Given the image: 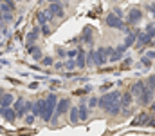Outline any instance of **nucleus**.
Masks as SVG:
<instances>
[{
    "label": "nucleus",
    "mask_w": 155,
    "mask_h": 136,
    "mask_svg": "<svg viewBox=\"0 0 155 136\" xmlns=\"http://www.w3.org/2000/svg\"><path fill=\"white\" fill-rule=\"evenodd\" d=\"M137 37H139V29H137V31H130V33L126 35L124 45H126V47H132V45H135V42H137Z\"/></svg>",
    "instance_id": "f3484780"
},
{
    "label": "nucleus",
    "mask_w": 155,
    "mask_h": 136,
    "mask_svg": "<svg viewBox=\"0 0 155 136\" xmlns=\"http://www.w3.org/2000/svg\"><path fill=\"white\" fill-rule=\"evenodd\" d=\"M69 122L71 124H79V111H78V107L74 105V107H71V111H69Z\"/></svg>",
    "instance_id": "412c9836"
},
{
    "label": "nucleus",
    "mask_w": 155,
    "mask_h": 136,
    "mask_svg": "<svg viewBox=\"0 0 155 136\" xmlns=\"http://www.w3.org/2000/svg\"><path fill=\"white\" fill-rule=\"evenodd\" d=\"M150 42H152V38H150L146 33L139 31V40L135 42V47H137V49H143V47H144V44H150Z\"/></svg>",
    "instance_id": "2eb2a0df"
},
{
    "label": "nucleus",
    "mask_w": 155,
    "mask_h": 136,
    "mask_svg": "<svg viewBox=\"0 0 155 136\" xmlns=\"http://www.w3.org/2000/svg\"><path fill=\"white\" fill-rule=\"evenodd\" d=\"M150 38H155V26L153 24H150V26H146V31H144Z\"/></svg>",
    "instance_id": "393cba45"
},
{
    "label": "nucleus",
    "mask_w": 155,
    "mask_h": 136,
    "mask_svg": "<svg viewBox=\"0 0 155 136\" xmlns=\"http://www.w3.org/2000/svg\"><path fill=\"white\" fill-rule=\"evenodd\" d=\"M0 116H2L5 122H9V124H13V122L16 120V113H15L13 107H11V109H0Z\"/></svg>",
    "instance_id": "ddd939ff"
},
{
    "label": "nucleus",
    "mask_w": 155,
    "mask_h": 136,
    "mask_svg": "<svg viewBox=\"0 0 155 136\" xmlns=\"http://www.w3.org/2000/svg\"><path fill=\"white\" fill-rule=\"evenodd\" d=\"M38 35H40L38 27H35L33 31H29V33H27V38H25V40H27V45H31V42H35V40L38 38Z\"/></svg>",
    "instance_id": "b1692460"
},
{
    "label": "nucleus",
    "mask_w": 155,
    "mask_h": 136,
    "mask_svg": "<svg viewBox=\"0 0 155 136\" xmlns=\"http://www.w3.org/2000/svg\"><path fill=\"white\" fill-rule=\"evenodd\" d=\"M78 54H79V49H71V51H67V56H69V60H76L78 58Z\"/></svg>",
    "instance_id": "a878e982"
},
{
    "label": "nucleus",
    "mask_w": 155,
    "mask_h": 136,
    "mask_svg": "<svg viewBox=\"0 0 155 136\" xmlns=\"http://www.w3.org/2000/svg\"><path fill=\"white\" fill-rule=\"evenodd\" d=\"M65 67H67V69H74V67H76V60H67V62H65Z\"/></svg>",
    "instance_id": "7c9ffc66"
},
{
    "label": "nucleus",
    "mask_w": 155,
    "mask_h": 136,
    "mask_svg": "<svg viewBox=\"0 0 155 136\" xmlns=\"http://www.w3.org/2000/svg\"><path fill=\"white\" fill-rule=\"evenodd\" d=\"M139 102H141L143 105H152V103H153V91L150 89L148 85H144V89H143V94H141Z\"/></svg>",
    "instance_id": "0eeeda50"
},
{
    "label": "nucleus",
    "mask_w": 155,
    "mask_h": 136,
    "mask_svg": "<svg viewBox=\"0 0 155 136\" xmlns=\"http://www.w3.org/2000/svg\"><path fill=\"white\" fill-rule=\"evenodd\" d=\"M148 127H155V118H153V116H152V120L148 122Z\"/></svg>",
    "instance_id": "e433bc0d"
},
{
    "label": "nucleus",
    "mask_w": 155,
    "mask_h": 136,
    "mask_svg": "<svg viewBox=\"0 0 155 136\" xmlns=\"http://www.w3.org/2000/svg\"><path fill=\"white\" fill-rule=\"evenodd\" d=\"M40 31H41V35H45V37H49V35H51V27H49V26H41V27H40Z\"/></svg>",
    "instance_id": "c85d7f7f"
},
{
    "label": "nucleus",
    "mask_w": 155,
    "mask_h": 136,
    "mask_svg": "<svg viewBox=\"0 0 155 136\" xmlns=\"http://www.w3.org/2000/svg\"><path fill=\"white\" fill-rule=\"evenodd\" d=\"M99 105V98H96V96H92L90 100H88V107L92 109V107H97Z\"/></svg>",
    "instance_id": "bb28decb"
},
{
    "label": "nucleus",
    "mask_w": 155,
    "mask_h": 136,
    "mask_svg": "<svg viewBox=\"0 0 155 136\" xmlns=\"http://www.w3.org/2000/svg\"><path fill=\"white\" fill-rule=\"evenodd\" d=\"M25 103H27V100H25L24 96H18V98H16V102H15V107H13V109H15V113H16V116H18V118H22V116L27 113V111H25Z\"/></svg>",
    "instance_id": "423d86ee"
},
{
    "label": "nucleus",
    "mask_w": 155,
    "mask_h": 136,
    "mask_svg": "<svg viewBox=\"0 0 155 136\" xmlns=\"http://www.w3.org/2000/svg\"><path fill=\"white\" fill-rule=\"evenodd\" d=\"M56 105H58V96L54 92L47 94L45 98V107H43V113H41V120L43 122H51L52 114L56 113Z\"/></svg>",
    "instance_id": "f257e3e1"
},
{
    "label": "nucleus",
    "mask_w": 155,
    "mask_h": 136,
    "mask_svg": "<svg viewBox=\"0 0 155 136\" xmlns=\"http://www.w3.org/2000/svg\"><path fill=\"white\" fill-rule=\"evenodd\" d=\"M126 49H128V47H126V45H124V44H121V45H117V47H116V51H117V53H119V54H123V53H124Z\"/></svg>",
    "instance_id": "2f4dec72"
},
{
    "label": "nucleus",
    "mask_w": 155,
    "mask_h": 136,
    "mask_svg": "<svg viewBox=\"0 0 155 136\" xmlns=\"http://www.w3.org/2000/svg\"><path fill=\"white\" fill-rule=\"evenodd\" d=\"M144 85H146V82H143V80H135V82L130 85V94H132V96H137V98H141Z\"/></svg>",
    "instance_id": "6e6552de"
},
{
    "label": "nucleus",
    "mask_w": 155,
    "mask_h": 136,
    "mask_svg": "<svg viewBox=\"0 0 155 136\" xmlns=\"http://www.w3.org/2000/svg\"><path fill=\"white\" fill-rule=\"evenodd\" d=\"M141 64H143V65H146V67H150V65H152V60H148L146 56H143V58H141Z\"/></svg>",
    "instance_id": "473e14b6"
},
{
    "label": "nucleus",
    "mask_w": 155,
    "mask_h": 136,
    "mask_svg": "<svg viewBox=\"0 0 155 136\" xmlns=\"http://www.w3.org/2000/svg\"><path fill=\"white\" fill-rule=\"evenodd\" d=\"M51 18H52V15L49 13V9L40 11V13H38V24H40V27H41V26H49Z\"/></svg>",
    "instance_id": "4468645a"
},
{
    "label": "nucleus",
    "mask_w": 155,
    "mask_h": 136,
    "mask_svg": "<svg viewBox=\"0 0 155 136\" xmlns=\"http://www.w3.org/2000/svg\"><path fill=\"white\" fill-rule=\"evenodd\" d=\"M56 53H58L60 56H67V51H65L63 47H58V49H56Z\"/></svg>",
    "instance_id": "72a5a7b5"
},
{
    "label": "nucleus",
    "mask_w": 155,
    "mask_h": 136,
    "mask_svg": "<svg viewBox=\"0 0 155 136\" xmlns=\"http://www.w3.org/2000/svg\"><path fill=\"white\" fill-rule=\"evenodd\" d=\"M27 53H31L35 60H41V58H43V56H41L40 47H36V45H27Z\"/></svg>",
    "instance_id": "4be33fe9"
},
{
    "label": "nucleus",
    "mask_w": 155,
    "mask_h": 136,
    "mask_svg": "<svg viewBox=\"0 0 155 136\" xmlns=\"http://www.w3.org/2000/svg\"><path fill=\"white\" fill-rule=\"evenodd\" d=\"M65 111H71V100L69 98H61L60 102H58V105H56V116H60V114H63Z\"/></svg>",
    "instance_id": "9b49d317"
},
{
    "label": "nucleus",
    "mask_w": 155,
    "mask_h": 136,
    "mask_svg": "<svg viewBox=\"0 0 155 136\" xmlns=\"http://www.w3.org/2000/svg\"><path fill=\"white\" fill-rule=\"evenodd\" d=\"M11 103H15V96L11 92H4L0 98V109H11Z\"/></svg>",
    "instance_id": "f8f14e48"
},
{
    "label": "nucleus",
    "mask_w": 155,
    "mask_h": 136,
    "mask_svg": "<svg viewBox=\"0 0 155 136\" xmlns=\"http://www.w3.org/2000/svg\"><path fill=\"white\" fill-rule=\"evenodd\" d=\"M121 102V92L119 91H110V92H105L101 98H99V107L107 113L112 105H116Z\"/></svg>",
    "instance_id": "f03ea898"
},
{
    "label": "nucleus",
    "mask_w": 155,
    "mask_h": 136,
    "mask_svg": "<svg viewBox=\"0 0 155 136\" xmlns=\"http://www.w3.org/2000/svg\"><path fill=\"white\" fill-rule=\"evenodd\" d=\"M132 102H134V96L130 94V91L121 94V109H123V113H128V109L132 107Z\"/></svg>",
    "instance_id": "9d476101"
},
{
    "label": "nucleus",
    "mask_w": 155,
    "mask_h": 136,
    "mask_svg": "<svg viewBox=\"0 0 155 136\" xmlns=\"http://www.w3.org/2000/svg\"><path fill=\"white\" fill-rule=\"evenodd\" d=\"M41 64H43V65H52V58H51V56H43V58H41Z\"/></svg>",
    "instance_id": "c756f323"
},
{
    "label": "nucleus",
    "mask_w": 155,
    "mask_h": 136,
    "mask_svg": "<svg viewBox=\"0 0 155 136\" xmlns=\"http://www.w3.org/2000/svg\"><path fill=\"white\" fill-rule=\"evenodd\" d=\"M128 24L130 26H137L141 20H143V9H139V7H132L130 11H128Z\"/></svg>",
    "instance_id": "39448f33"
},
{
    "label": "nucleus",
    "mask_w": 155,
    "mask_h": 136,
    "mask_svg": "<svg viewBox=\"0 0 155 136\" xmlns=\"http://www.w3.org/2000/svg\"><path fill=\"white\" fill-rule=\"evenodd\" d=\"M35 120H36V116H35L33 113H29V114L25 116V124H27V125H33V124H35Z\"/></svg>",
    "instance_id": "cd10ccee"
},
{
    "label": "nucleus",
    "mask_w": 155,
    "mask_h": 136,
    "mask_svg": "<svg viewBox=\"0 0 155 136\" xmlns=\"http://www.w3.org/2000/svg\"><path fill=\"white\" fill-rule=\"evenodd\" d=\"M49 13L52 15V18L56 16V18H61L63 16V5L60 4V2H52V4H49Z\"/></svg>",
    "instance_id": "1a4fd4ad"
},
{
    "label": "nucleus",
    "mask_w": 155,
    "mask_h": 136,
    "mask_svg": "<svg viewBox=\"0 0 155 136\" xmlns=\"http://www.w3.org/2000/svg\"><path fill=\"white\" fill-rule=\"evenodd\" d=\"M54 67L60 71V69H63V67H65V64H61V62H60V64H54Z\"/></svg>",
    "instance_id": "c9c22d12"
},
{
    "label": "nucleus",
    "mask_w": 155,
    "mask_h": 136,
    "mask_svg": "<svg viewBox=\"0 0 155 136\" xmlns=\"http://www.w3.org/2000/svg\"><path fill=\"white\" fill-rule=\"evenodd\" d=\"M144 56H146L148 60H152V58H155V51H148V53H146Z\"/></svg>",
    "instance_id": "f704fd0d"
},
{
    "label": "nucleus",
    "mask_w": 155,
    "mask_h": 136,
    "mask_svg": "<svg viewBox=\"0 0 155 136\" xmlns=\"http://www.w3.org/2000/svg\"><path fill=\"white\" fill-rule=\"evenodd\" d=\"M78 111H79V122L88 120V105L87 103H79L78 105Z\"/></svg>",
    "instance_id": "aec40b11"
},
{
    "label": "nucleus",
    "mask_w": 155,
    "mask_h": 136,
    "mask_svg": "<svg viewBox=\"0 0 155 136\" xmlns=\"http://www.w3.org/2000/svg\"><path fill=\"white\" fill-rule=\"evenodd\" d=\"M152 7H153V9H155V4H152Z\"/></svg>",
    "instance_id": "ea45409f"
},
{
    "label": "nucleus",
    "mask_w": 155,
    "mask_h": 136,
    "mask_svg": "<svg viewBox=\"0 0 155 136\" xmlns=\"http://www.w3.org/2000/svg\"><path fill=\"white\" fill-rule=\"evenodd\" d=\"M90 91H92V85H87V87L83 89V92H90Z\"/></svg>",
    "instance_id": "4c0bfd02"
},
{
    "label": "nucleus",
    "mask_w": 155,
    "mask_h": 136,
    "mask_svg": "<svg viewBox=\"0 0 155 136\" xmlns=\"http://www.w3.org/2000/svg\"><path fill=\"white\" fill-rule=\"evenodd\" d=\"M43 107H45V100H36V102H33V114H35V116H41Z\"/></svg>",
    "instance_id": "a211bd4d"
},
{
    "label": "nucleus",
    "mask_w": 155,
    "mask_h": 136,
    "mask_svg": "<svg viewBox=\"0 0 155 136\" xmlns=\"http://www.w3.org/2000/svg\"><path fill=\"white\" fill-rule=\"evenodd\" d=\"M76 67H79V69L87 67V56H85V53L81 49H79V54H78V58H76Z\"/></svg>",
    "instance_id": "5701e85b"
},
{
    "label": "nucleus",
    "mask_w": 155,
    "mask_h": 136,
    "mask_svg": "<svg viewBox=\"0 0 155 136\" xmlns=\"http://www.w3.org/2000/svg\"><path fill=\"white\" fill-rule=\"evenodd\" d=\"M81 42L92 45V27H85V29H83V33H81Z\"/></svg>",
    "instance_id": "6ab92c4d"
},
{
    "label": "nucleus",
    "mask_w": 155,
    "mask_h": 136,
    "mask_svg": "<svg viewBox=\"0 0 155 136\" xmlns=\"http://www.w3.org/2000/svg\"><path fill=\"white\" fill-rule=\"evenodd\" d=\"M105 22H107V26L108 27H114V29H121V31H126V27H124V22H123V18H119L117 15L114 13H110L107 18H105Z\"/></svg>",
    "instance_id": "20e7f679"
},
{
    "label": "nucleus",
    "mask_w": 155,
    "mask_h": 136,
    "mask_svg": "<svg viewBox=\"0 0 155 136\" xmlns=\"http://www.w3.org/2000/svg\"><path fill=\"white\" fill-rule=\"evenodd\" d=\"M152 120V116L150 114H146V113H141L139 116H137V120H134L132 122V125H148V122Z\"/></svg>",
    "instance_id": "dca6fc26"
},
{
    "label": "nucleus",
    "mask_w": 155,
    "mask_h": 136,
    "mask_svg": "<svg viewBox=\"0 0 155 136\" xmlns=\"http://www.w3.org/2000/svg\"><path fill=\"white\" fill-rule=\"evenodd\" d=\"M108 62V53H107V47H97L94 51V65L101 67Z\"/></svg>",
    "instance_id": "7ed1b4c3"
},
{
    "label": "nucleus",
    "mask_w": 155,
    "mask_h": 136,
    "mask_svg": "<svg viewBox=\"0 0 155 136\" xmlns=\"http://www.w3.org/2000/svg\"><path fill=\"white\" fill-rule=\"evenodd\" d=\"M152 109H153V113H155V100H153V103H152Z\"/></svg>",
    "instance_id": "58836bf2"
}]
</instances>
